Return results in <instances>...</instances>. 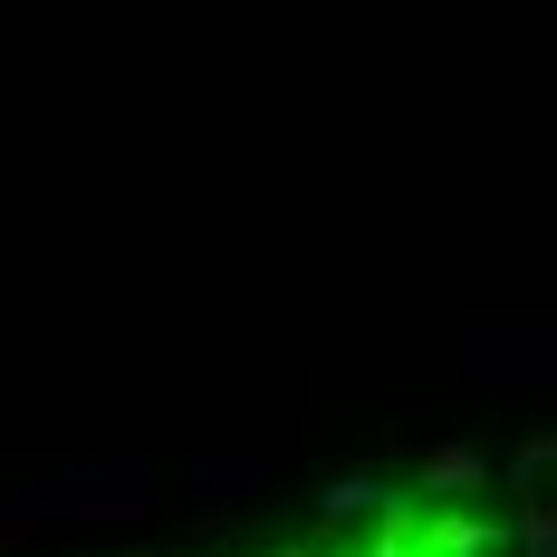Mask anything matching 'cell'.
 <instances>
[{"mask_svg":"<svg viewBox=\"0 0 557 557\" xmlns=\"http://www.w3.org/2000/svg\"><path fill=\"white\" fill-rule=\"evenodd\" d=\"M375 500H385V491H375V471H346V481H327V500H318V509H327V519H366Z\"/></svg>","mask_w":557,"mask_h":557,"instance_id":"6da1fadb","label":"cell"},{"mask_svg":"<svg viewBox=\"0 0 557 557\" xmlns=\"http://www.w3.org/2000/svg\"><path fill=\"white\" fill-rule=\"evenodd\" d=\"M423 481H433V491H471V481H481V461H471V451H433V461H423Z\"/></svg>","mask_w":557,"mask_h":557,"instance_id":"7a4b0ae2","label":"cell"}]
</instances>
